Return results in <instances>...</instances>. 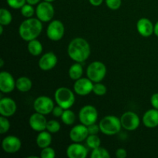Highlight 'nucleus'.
<instances>
[{"label": "nucleus", "mask_w": 158, "mask_h": 158, "mask_svg": "<svg viewBox=\"0 0 158 158\" xmlns=\"http://www.w3.org/2000/svg\"><path fill=\"white\" fill-rule=\"evenodd\" d=\"M44 1L49 2H54V1H55V0H44Z\"/></svg>", "instance_id": "45"}, {"label": "nucleus", "mask_w": 158, "mask_h": 158, "mask_svg": "<svg viewBox=\"0 0 158 158\" xmlns=\"http://www.w3.org/2000/svg\"><path fill=\"white\" fill-rule=\"evenodd\" d=\"M54 13H55V11H54L53 6L49 2L44 1L43 2H40V4H38L35 9L37 18L40 21L44 22V23L52 20L54 16Z\"/></svg>", "instance_id": "7"}, {"label": "nucleus", "mask_w": 158, "mask_h": 158, "mask_svg": "<svg viewBox=\"0 0 158 158\" xmlns=\"http://www.w3.org/2000/svg\"><path fill=\"white\" fill-rule=\"evenodd\" d=\"M151 103L153 107L158 110V93L153 94V95L151 96Z\"/></svg>", "instance_id": "39"}, {"label": "nucleus", "mask_w": 158, "mask_h": 158, "mask_svg": "<svg viewBox=\"0 0 158 158\" xmlns=\"http://www.w3.org/2000/svg\"><path fill=\"white\" fill-rule=\"evenodd\" d=\"M99 126L100 131L108 136L115 135L120 132L122 127L120 118L114 115H108L103 117L100 120Z\"/></svg>", "instance_id": "3"}, {"label": "nucleus", "mask_w": 158, "mask_h": 158, "mask_svg": "<svg viewBox=\"0 0 158 158\" xmlns=\"http://www.w3.org/2000/svg\"><path fill=\"white\" fill-rule=\"evenodd\" d=\"M79 118L80 122L86 126H89L97 122L98 118L97 110L91 105H86L83 106L79 113Z\"/></svg>", "instance_id": "6"}, {"label": "nucleus", "mask_w": 158, "mask_h": 158, "mask_svg": "<svg viewBox=\"0 0 158 158\" xmlns=\"http://www.w3.org/2000/svg\"><path fill=\"white\" fill-rule=\"evenodd\" d=\"M55 100L57 105L64 110L69 109L75 103V97L72 90L66 87H60L55 92Z\"/></svg>", "instance_id": "4"}, {"label": "nucleus", "mask_w": 158, "mask_h": 158, "mask_svg": "<svg viewBox=\"0 0 158 158\" xmlns=\"http://www.w3.org/2000/svg\"><path fill=\"white\" fill-rule=\"evenodd\" d=\"M93 92L97 96H103L106 93V87L102 83H96L95 84H94Z\"/></svg>", "instance_id": "32"}, {"label": "nucleus", "mask_w": 158, "mask_h": 158, "mask_svg": "<svg viewBox=\"0 0 158 158\" xmlns=\"http://www.w3.org/2000/svg\"><path fill=\"white\" fill-rule=\"evenodd\" d=\"M143 123L146 127H157L158 126V110L154 108L146 111L143 114Z\"/></svg>", "instance_id": "20"}, {"label": "nucleus", "mask_w": 158, "mask_h": 158, "mask_svg": "<svg viewBox=\"0 0 158 158\" xmlns=\"http://www.w3.org/2000/svg\"><path fill=\"white\" fill-rule=\"evenodd\" d=\"M87 128L89 134H97L99 131H100V126H99V125H97L96 123L89 125V126L87 127Z\"/></svg>", "instance_id": "37"}, {"label": "nucleus", "mask_w": 158, "mask_h": 158, "mask_svg": "<svg viewBox=\"0 0 158 158\" xmlns=\"http://www.w3.org/2000/svg\"><path fill=\"white\" fill-rule=\"evenodd\" d=\"M103 0H89V3L94 6H99L103 3Z\"/></svg>", "instance_id": "40"}, {"label": "nucleus", "mask_w": 158, "mask_h": 158, "mask_svg": "<svg viewBox=\"0 0 158 158\" xmlns=\"http://www.w3.org/2000/svg\"><path fill=\"white\" fill-rule=\"evenodd\" d=\"M89 136L87 126L84 124H79L71 129L69 132V137L71 140L76 143H80L86 140Z\"/></svg>", "instance_id": "15"}, {"label": "nucleus", "mask_w": 158, "mask_h": 158, "mask_svg": "<svg viewBox=\"0 0 158 158\" xmlns=\"http://www.w3.org/2000/svg\"><path fill=\"white\" fill-rule=\"evenodd\" d=\"M22 147V142L19 137L9 135L5 137L2 142V148L7 154H15Z\"/></svg>", "instance_id": "11"}, {"label": "nucleus", "mask_w": 158, "mask_h": 158, "mask_svg": "<svg viewBox=\"0 0 158 158\" xmlns=\"http://www.w3.org/2000/svg\"><path fill=\"white\" fill-rule=\"evenodd\" d=\"M61 119L63 123L66 125H72L73 124L76 120L75 114L69 109L64 110L63 114L61 116Z\"/></svg>", "instance_id": "25"}, {"label": "nucleus", "mask_w": 158, "mask_h": 158, "mask_svg": "<svg viewBox=\"0 0 158 158\" xmlns=\"http://www.w3.org/2000/svg\"><path fill=\"white\" fill-rule=\"evenodd\" d=\"M68 55L73 61L83 63L90 55V46L89 43L83 38H75L69 43L68 46Z\"/></svg>", "instance_id": "1"}, {"label": "nucleus", "mask_w": 158, "mask_h": 158, "mask_svg": "<svg viewBox=\"0 0 158 158\" xmlns=\"http://www.w3.org/2000/svg\"><path fill=\"white\" fill-rule=\"evenodd\" d=\"M57 63V56L52 52H49L42 56L39 61V66L43 70H50Z\"/></svg>", "instance_id": "18"}, {"label": "nucleus", "mask_w": 158, "mask_h": 158, "mask_svg": "<svg viewBox=\"0 0 158 158\" xmlns=\"http://www.w3.org/2000/svg\"><path fill=\"white\" fill-rule=\"evenodd\" d=\"M86 144L91 149L99 148L101 144V140L97 134H89L86 138Z\"/></svg>", "instance_id": "27"}, {"label": "nucleus", "mask_w": 158, "mask_h": 158, "mask_svg": "<svg viewBox=\"0 0 158 158\" xmlns=\"http://www.w3.org/2000/svg\"><path fill=\"white\" fill-rule=\"evenodd\" d=\"M93 81L89 78H80L76 80L73 89L77 94L80 96H86L93 92Z\"/></svg>", "instance_id": "13"}, {"label": "nucleus", "mask_w": 158, "mask_h": 158, "mask_svg": "<svg viewBox=\"0 0 158 158\" xmlns=\"http://www.w3.org/2000/svg\"><path fill=\"white\" fill-rule=\"evenodd\" d=\"M154 34L158 37V21L154 25Z\"/></svg>", "instance_id": "42"}, {"label": "nucleus", "mask_w": 158, "mask_h": 158, "mask_svg": "<svg viewBox=\"0 0 158 158\" xmlns=\"http://www.w3.org/2000/svg\"><path fill=\"white\" fill-rule=\"evenodd\" d=\"M32 86V83L29 78L26 77H21L15 81V87L20 92L26 93L31 89Z\"/></svg>", "instance_id": "22"}, {"label": "nucleus", "mask_w": 158, "mask_h": 158, "mask_svg": "<svg viewBox=\"0 0 158 158\" xmlns=\"http://www.w3.org/2000/svg\"><path fill=\"white\" fill-rule=\"evenodd\" d=\"M16 103L12 99L5 97L0 100V114L3 117H12L16 111Z\"/></svg>", "instance_id": "16"}, {"label": "nucleus", "mask_w": 158, "mask_h": 158, "mask_svg": "<svg viewBox=\"0 0 158 158\" xmlns=\"http://www.w3.org/2000/svg\"><path fill=\"white\" fill-rule=\"evenodd\" d=\"M28 51L34 56H40L43 52V45L36 39L30 40L28 43Z\"/></svg>", "instance_id": "23"}, {"label": "nucleus", "mask_w": 158, "mask_h": 158, "mask_svg": "<svg viewBox=\"0 0 158 158\" xmlns=\"http://www.w3.org/2000/svg\"><path fill=\"white\" fill-rule=\"evenodd\" d=\"M21 13L26 18H32V15H34V9L32 5L29 4V3L25 4L21 8Z\"/></svg>", "instance_id": "30"}, {"label": "nucleus", "mask_w": 158, "mask_h": 158, "mask_svg": "<svg viewBox=\"0 0 158 158\" xmlns=\"http://www.w3.org/2000/svg\"><path fill=\"white\" fill-rule=\"evenodd\" d=\"M43 24L38 18H28L24 20L19 28V33L25 41L35 40L40 35Z\"/></svg>", "instance_id": "2"}, {"label": "nucleus", "mask_w": 158, "mask_h": 158, "mask_svg": "<svg viewBox=\"0 0 158 158\" xmlns=\"http://www.w3.org/2000/svg\"><path fill=\"white\" fill-rule=\"evenodd\" d=\"M40 2V0H26V2L29 3V4L34 6V5H36L37 3H39Z\"/></svg>", "instance_id": "41"}, {"label": "nucleus", "mask_w": 158, "mask_h": 158, "mask_svg": "<svg viewBox=\"0 0 158 158\" xmlns=\"http://www.w3.org/2000/svg\"><path fill=\"white\" fill-rule=\"evenodd\" d=\"M63 111H64V109H63L62 106L57 105L56 106H54L53 110H52V113L53 114L54 117H61L62 114H63Z\"/></svg>", "instance_id": "36"}, {"label": "nucleus", "mask_w": 158, "mask_h": 158, "mask_svg": "<svg viewBox=\"0 0 158 158\" xmlns=\"http://www.w3.org/2000/svg\"><path fill=\"white\" fill-rule=\"evenodd\" d=\"M47 120L45 117L44 114H40V113L35 112L31 117H29V123L30 127L33 131L41 132L46 129V125H47Z\"/></svg>", "instance_id": "14"}, {"label": "nucleus", "mask_w": 158, "mask_h": 158, "mask_svg": "<svg viewBox=\"0 0 158 158\" xmlns=\"http://www.w3.org/2000/svg\"><path fill=\"white\" fill-rule=\"evenodd\" d=\"M10 128V123L7 117L1 116L0 117V134H4L8 132Z\"/></svg>", "instance_id": "31"}, {"label": "nucleus", "mask_w": 158, "mask_h": 158, "mask_svg": "<svg viewBox=\"0 0 158 158\" xmlns=\"http://www.w3.org/2000/svg\"><path fill=\"white\" fill-rule=\"evenodd\" d=\"M56 156V152L52 148L47 147L42 150L40 157L41 158H54Z\"/></svg>", "instance_id": "33"}, {"label": "nucleus", "mask_w": 158, "mask_h": 158, "mask_svg": "<svg viewBox=\"0 0 158 158\" xmlns=\"http://www.w3.org/2000/svg\"><path fill=\"white\" fill-rule=\"evenodd\" d=\"M121 0H106V4L109 9L112 10H117L121 6Z\"/></svg>", "instance_id": "35"}, {"label": "nucleus", "mask_w": 158, "mask_h": 158, "mask_svg": "<svg viewBox=\"0 0 158 158\" xmlns=\"http://www.w3.org/2000/svg\"><path fill=\"white\" fill-rule=\"evenodd\" d=\"M15 87V81L12 74L6 71L0 73V90L4 94H9Z\"/></svg>", "instance_id": "12"}, {"label": "nucleus", "mask_w": 158, "mask_h": 158, "mask_svg": "<svg viewBox=\"0 0 158 158\" xmlns=\"http://www.w3.org/2000/svg\"><path fill=\"white\" fill-rule=\"evenodd\" d=\"M51 143H52V136L48 131H41L37 136L36 143L37 146L40 148L43 149V148L49 147Z\"/></svg>", "instance_id": "21"}, {"label": "nucleus", "mask_w": 158, "mask_h": 158, "mask_svg": "<svg viewBox=\"0 0 158 158\" xmlns=\"http://www.w3.org/2000/svg\"><path fill=\"white\" fill-rule=\"evenodd\" d=\"M54 106H55L52 99L46 96H40L37 97L33 103V107L35 112L44 115L52 112Z\"/></svg>", "instance_id": "8"}, {"label": "nucleus", "mask_w": 158, "mask_h": 158, "mask_svg": "<svg viewBox=\"0 0 158 158\" xmlns=\"http://www.w3.org/2000/svg\"><path fill=\"white\" fill-rule=\"evenodd\" d=\"M66 155L69 158H85L87 156V150L80 143L74 142L66 149Z\"/></svg>", "instance_id": "19"}, {"label": "nucleus", "mask_w": 158, "mask_h": 158, "mask_svg": "<svg viewBox=\"0 0 158 158\" xmlns=\"http://www.w3.org/2000/svg\"><path fill=\"white\" fill-rule=\"evenodd\" d=\"M122 127L127 131H134L140 126V117L136 113L133 111L125 112L120 117Z\"/></svg>", "instance_id": "10"}, {"label": "nucleus", "mask_w": 158, "mask_h": 158, "mask_svg": "<svg viewBox=\"0 0 158 158\" xmlns=\"http://www.w3.org/2000/svg\"><path fill=\"white\" fill-rule=\"evenodd\" d=\"M12 15L9 10L4 8L0 9V25L8 26L12 23Z\"/></svg>", "instance_id": "26"}, {"label": "nucleus", "mask_w": 158, "mask_h": 158, "mask_svg": "<svg viewBox=\"0 0 158 158\" xmlns=\"http://www.w3.org/2000/svg\"><path fill=\"white\" fill-rule=\"evenodd\" d=\"M110 157V155L107 150L100 147L93 150L90 155L91 158H109Z\"/></svg>", "instance_id": "28"}, {"label": "nucleus", "mask_w": 158, "mask_h": 158, "mask_svg": "<svg viewBox=\"0 0 158 158\" xmlns=\"http://www.w3.org/2000/svg\"><path fill=\"white\" fill-rule=\"evenodd\" d=\"M65 32L64 25L60 20H53L48 26L46 35L52 41H59L63 37Z\"/></svg>", "instance_id": "9"}, {"label": "nucleus", "mask_w": 158, "mask_h": 158, "mask_svg": "<svg viewBox=\"0 0 158 158\" xmlns=\"http://www.w3.org/2000/svg\"><path fill=\"white\" fill-rule=\"evenodd\" d=\"M8 5L12 9H21L26 2V0H6Z\"/></svg>", "instance_id": "34"}, {"label": "nucleus", "mask_w": 158, "mask_h": 158, "mask_svg": "<svg viewBox=\"0 0 158 158\" xmlns=\"http://www.w3.org/2000/svg\"><path fill=\"white\" fill-rule=\"evenodd\" d=\"M106 74V67L102 62L94 61L88 66L86 69L87 77L94 83H100Z\"/></svg>", "instance_id": "5"}, {"label": "nucleus", "mask_w": 158, "mask_h": 158, "mask_svg": "<svg viewBox=\"0 0 158 158\" xmlns=\"http://www.w3.org/2000/svg\"><path fill=\"white\" fill-rule=\"evenodd\" d=\"M83 69L80 63L73 64L69 69V76L73 80H77L82 77Z\"/></svg>", "instance_id": "24"}, {"label": "nucleus", "mask_w": 158, "mask_h": 158, "mask_svg": "<svg viewBox=\"0 0 158 158\" xmlns=\"http://www.w3.org/2000/svg\"><path fill=\"white\" fill-rule=\"evenodd\" d=\"M137 29L142 36L149 37L154 33V26L152 22L148 19L141 18L137 21Z\"/></svg>", "instance_id": "17"}, {"label": "nucleus", "mask_w": 158, "mask_h": 158, "mask_svg": "<svg viewBox=\"0 0 158 158\" xmlns=\"http://www.w3.org/2000/svg\"><path fill=\"white\" fill-rule=\"evenodd\" d=\"M116 157L117 158H126L127 156V151L123 148H119L116 151Z\"/></svg>", "instance_id": "38"}, {"label": "nucleus", "mask_w": 158, "mask_h": 158, "mask_svg": "<svg viewBox=\"0 0 158 158\" xmlns=\"http://www.w3.org/2000/svg\"><path fill=\"white\" fill-rule=\"evenodd\" d=\"M3 33V26L2 25H0V34L2 35Z\"/></svg>", "instance_id": "43"}, {"label": "nucleus", "mask_w": 158, "mask_h": 158, "mask_svg": "<svg viewBox=\"0 0 158 158\" xmlns=\"http://www.w3.org/2000/svg\"><path fill=\"white\" fill-rule=\"evenodd\" d=\"M60 123L56 120H52L50 121L47 122V125H46V130L49 131V133L52 134H55L57 133L60 130Z\"/></svg>", "instance_id": "29"}, {"label": "nucleus", "mask_w": 158, "mask_h": 158, "mask_svg": "<svg viewBox=\"0 0 158 158\" xmlns=\"http://www.w3.org/2000/svg\"><path fill=\"white\" fill-rule=\"evenodd\" d=\"M0 61H1V64H0V67H2L3 65H4V61H3L2 59H1V60H0Z\"/></svg>", "instance_id": "44"}]
</instances>
